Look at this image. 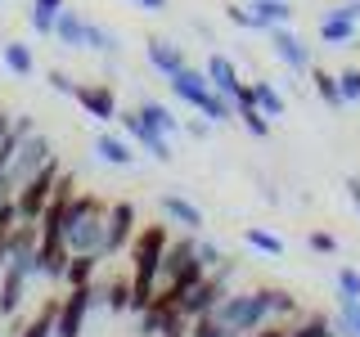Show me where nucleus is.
Returning <instances> with one entry per match:
<instances>
[{
    "mask_svg": "<svg viewBox=\"0 0 360 337\" xmlns=\"http://www.w3.org/2000/svg\"><path fill=\"white\" fill-rule=\"evenodd\" d=\"M68 256H72L68 239H41V247H37V275H45V279H63Z\"/></svg>",
    "mask_w": 360,
    "mask_h": 337,
    "instance_id": "nucleus-11",
    "label": "nucleus"
},
{
    "mask_svg": "<svg viewBox=\"0 0 360 337\" xmlns=\"http://www.w3.org/2000/svg\"><path fill=\"white\" fill-rule=\"evenodd\" d=\"M9 131H14V135H18V140H27V135H32V131H37V121H32V117H27V112H22V117H14V126H9Z\"/></svg>",
    "mask_w": 360,
    "mask_h": 337,
    "instance_id": "nucleus-43",
    "label": "nucleus"
},
{
    "mask_svg": "<svg viewBox=\"0 0 360 337\" xmlns=\"http://www.w3.org/2000/svg\"><path fill=\"white\" fill-rule=\"evenodd\" d=\"M243 239H248V247H257V252H266V256H284V239H279V234H266V230L252 225Z\"/></svg>",
    "mask_w": 360,
    "mask_h": 337,
    "instance_id": "nucleus-31",
    "label": "nucleus"
},
{
    "mask_svg": "<svg viewBox=\"0 0 360 337\" xmlns=\"http://www.w3.org/2000/svg\"><path fill=\"white\" fill-rule=\"evenodd\" d=\"M338 288H342V297H360V270L342 265L338 270Z\"/></svg>",
    "mask_w": 360,
    "mask_h": 337,
    "instance_id": "nucleus-38",
    "label": "nucleus"
},
{
    "mask_svg": "<svg viewBox=\"0 0 360 337\" xmlns=\"http://www.w3.org/2000/svg\"><path fill=\"white\" fill-rule=\"evenodd\" d=\"M356 18H360V0H352L347 9H338V14H329L320 22V37L329 41V45H342V41H352L356 37Z\"/></svg>",
    "mask_w": 360,
    "mask_h": 337,
    "instance_id": "nucleus-12",
    "label": "nucleus"
},
{
    "mask_svg": "<svg viewBox=\"0 0 360 337\" xmlns=\"http://www.w3.org/2000/svg\"><path fill=\"white\" fill-rule=\"evenodd\" d=\"M198 265L202 270H217L221 265V247L217 243H198Z\"/></svg>",
    "mask_w": 360,
    "mask_h": 337,
    "instance_id": "nucleus-40",
    "label": "nucleus"
},
{
    "mask_svg": "<svg viewBox=\"0 0 360 337\" xmlns=\"http://www.w3.org/2000/svg\"><path fill=\"white\" fill-rule=\"evenodd\" d=\"M202 72H207L212 90H217V95H225V99H230L234 90H239V72H234V63L225 59V54H212V59H207V67H202Z\"/></svg>",
    "mask_w": 360,
    "mask_h": 337,
    "instance_id": "nucleus-15",
    "label": "nucleus"
},
{
    "mask_svg": "<svg viewBox=\"0 0 360 337\" xmlns=\"http://www.w3.org/2000/svg\"><path fill=\"white\" fill-rule=\"evenodd\" d=\"M162 216L176 220V225H185V230H198V225H202V211L194 207V202H185L180 194H167L162 198Z\"/></svg>",
    "mask_w": 360,
    "mask_h": 337,
    "instance_id": "nucleus-19",
    "label": "nucleus"
},
{
    "mask_svg": "<svg viewBox=\"0 0 360 337\" xmlns=\"http://www.w3.org/2000/svg\"><path fill=\"white\" fill-rule=\"evenodd\" d=\"M131 234H135V207L131 202H108V211H104V252L99 256H117L122 247H131Z\"/></svg>",
    "mask_w": 360,
    "mask_h": 337,
    "instance_id": "nucleus-6",
    "label": "nucleus"
},
{
    "mask_svg": "<svg viewBox=\"0 0 360 337\" xmlns=\"http://www.w3.org/2000/svg\"><path fill=\"white\" fill-rule=\"evenodd\" d=\"M338 90H342V104H356L360 99V72H352V67L338 72Z\"/></svg>",
    "mask_w": 360,
    "mask_h": 337,
    "instance_id": "nucleus-37",
    "label": "nucleus"
},
{
    "mask_svg": "<svg viewBox=\"0 0 360 337\" xmlns=\"http://www.w3.org/2000/svg\"><path fill=\"white\" fill-rule=\"evenodd\" d=\"M86 45H90V50L112 54V50H117V37H112L108 27H95V22H86Z\"/></svg>",
    "mask_w": 360,
    "mask_h": 337,
    "instance_id": "nucleus-34",
    "label": "nucleus"
},
{
    "mask_svg": "<svg viewBox=\"0 0 360 337\" xmlns=\"http://www.w3.org/2000/svg\"><path fill=\"white\" fill-rule=\"evenodd\" d=\"M104 211L108 202L95 194H72L68 202V220H63V239L72 252H104Z\"/></svg>",
    "mask_w": 360,
    "mask_h": 337,
    "instance_id": "nucleus-2",
    "label": "nucleus"
},
{
    "mask_svg": "<svg viewBox=\"0 0 360 337\" xmlns=\"http://www.w3.org/2000/svg\"><path fill=\"white\" fill-rule=\"evenodd\" d=\"M239 121L248 126V135H257V140H262V135H270V117L257 104H239Z\"/></svg>",
    "mask_w": 360,
    "mask_h": 337,
    "instance_id": "nucleus-32",
    "label": "nucleus"
},
{
    "mask_svg": "<svg viewBox=\"0 0 360 337\" xmlns=\"http://www.w3.org/2000/svg\"><path fill=\"white\" fill-rule=\"evenodd\" d=\"M338 333L360 337V297H342V310H338Z\"/></svg>",
    "mask_w": 360,
    "mask_h": 337,
    "instance_id": "nucleus-30",
    "label": "nucleus"
},
{
    "mask_svg": "<svg viewBox=\"0 0 360 337\" xmlns=\"http://www.w3.org/2000/svg\"><path fill=\"white\" fill-rule=\"evenodd\" d=\"M54 180H59V157H50V162H45L41 171H32V176L14 189L18 220H37V216H41L45 202H50V194H54Z\"/></svg>",
    "mask_w": 360,
    "mask_h": 337,
    "instance_id": "nucleus-4",
    "label": "nucleus"
},
{
    "mask_svg": "<svg viewBox=\"0 0 360 337\" xmlns=\"http://www.w3.org/2000/svg\"><path fill=\"white\" fill-rule=\"evenodd\" d=\"M54 37H59V45L82 50V45H86V18L72 14V9H59V14H54Z\"/></svg>",
    "mask_w": 360,
    "mask_h": 337,
    "instance_id": "nucleus-17",
    "label": "nucleus"
},
{
    "mask_svg": "<svg viewBox=\"0 0 360 337\" xmlns=\"http://www.w3.org/2000/svg\"><path fill=\"white\" fill-rule=\"evenodd\" d=\"M311 247H315V252H338V239H333V234H324V230H315L311 234Z\"/></svg>",
    "mask_w": 360,
    "mask_h": 337,
    "instance_id": "nucleus-42",
    "label": "nucleus"
},
{
    "mask_svg": "<svg viewBox=\"0 0 360 337\" xmlns=\"http://www.w3.org/2000/svg\"><path fill=\"white\" fill-rule=\"evenodd\" d=\"M288 337H338V329L329 319H324V315H297V319L288 324Z\"/></svg>",
    "mask_w": 360,
    "mask_h": 337,
    "instance_id": "nucleus-22",
    "label": "nucleus"
},
{
    "mask_svg": "<svg viewBox=\"0 0 360 337\" xmlns=\"http://www.w3.org/2000/svg\"><path fill=\"white\" fill-rule=\"evenodd\" d=\"M54 14H59V9L32 5V32H37V37H54Z\"/></svg>",
    "mask_w": 360,
    "mask_h": 337,
    "instance_id": "nucleus-35",
    "label": "nucleus"
},
{
    "mask_svg": "<svg viewBox=\"0 0 360 337\" xmlns=\"http://www.w3.org/2000/svg\"><path fill=\"white\" fill-rule=\"evenodd\" d=\"M95 265H99L95 252H72V256H68V270H63V284H68V288L90 284V279H95Z\"/></svg>",
    "mask_w": 360,
    "mask_h": 337,
    "instance_id": "nucleus-20",
    "label": "nucleus"
},
{
    "mask_svg": "<svg viewBox=\"0 0 360 337\" xmlns=\"http://www.w3.org/2000/svg\"><path fill=\"white\" fill-rule=\"evenodd\" d=\"M5 265H9V239L0 234V275H5Z\"/></svg>",
    "mask_w": 360,
    "mask_h": 337,
    "instance_id": "nucleus-45",
    "label": "nucleus"
},
{
    "mask_svg": "<svg viewBox=\"0 0 360 337\" xmlns=\"http://www.w3.org/2000/svg\"><path fill=\"white\" fill-rule=\"evenodd\" d=\"M248 337H288V324H284V319H266L262 329H252Z\"/></svg>",
    "mask_w": 360,
    "mask_h": 337,
    "instance_id": "nucleus-41",
    "label": "nucleus"
},
{
    "mask_svg": "<svg viewBox=\"0 0 360 337\" xmlns=\"http://www.w3.org/2000/svg\"><path fill=\"white\" fill-rule=\"evenodd\" d=\"M207 90H212V81H207V72H198V67H189V63L180 67L176 77H172V95H176V99H185L189 108H194L198 99L207 95Z\"/></svg>",
    "mask_w": 360,
    "mask_h": 337,
    "instance_id": "nucleus-13",
    "label": "nucleus"
},
{
    "mask_svg": "<svg viewBox=\"0 0 360 337\" xmlns=\"http://www.w3.org/2000/svg\"><path fill=\"white\" fill-rule=\"evenodd\" d=\"M117 121H122V131H127L131 144H144L158 162H172V144H167V135H158L149 121L140 117V108H135V112H117Z\"/></svg>",
    "mask_w": 360,
    "mask_h": 337,
    "instance_id": "nucleus-8",
    "label": "nucleus"
},
{
    "mask_svg": "<svg viewBox=\"0 0 360 337\" xmlns=\"http://www.w3.org/2000/svg\"><path fill=\"white\" fill-rule=\"evenodd\" d=\"M225 18H230L234 27H243V32H262V27H257V18H252V5H230V9H225Z\"/></svg>",
    "mask_w": 360,
    "mask_h": 337,
    "instance_id": "nucleus-36",
    "label": "nucleus"
},
{
    "mask_svg": "<svg viewBox=\"0 0 360 337\" xmlns=\"http://www.w3.org/2000/svg\"><path fill=\"white\" fill-rule=\"evenodd\" d=\"M252 18H257V27H279V22H288L292 18V9L284 5V0H252Z\"/></svg>",
    "mask_w": 360,
    "mask_h": 337,
    "instance_id": "nucleus-23",
    "label": "nucleus"
},
{
    "mask_svg": "<svg viewBox=\"0 0 360 337\" xmlns=\"http://www.w3.org/2000/svg\"><path fill=\"white\" fill-rule=\"evenodd\" d=\"M131 5H140V9H167V0H131Z\"/></svg>",
    "mask_w": 360,
    "mask_h": 337,
    "instance_id": "nucleus-47",
    "label": "nucleus"
},
{
    "mask_svg": "<svg viewBox=\"0 0 360 337\" xmlns=\"http://www.w3.org/2000/svg\"><path fill=\"white\" fill-rule=\"evenodd\" d=\"M32 5H45V9H63V0H32Z\"/></svg>",
    "mask_w": 360,
    "mask_h": 337,
    "instance_id": "nucleus-48",
    "label": "nucleus"
},
{
    "mask_svg": "<svg viewBox=\"0 0 360 337\" xmlns=\"http://www.w3.org/2000/svg\"><path fill=\"white\" fill-rule=\"evenodd\" d=\"M104 297V288H95V279L90 284H77L68 297H59V315H54V337H82V324L90 306Z\"/></svg>",
    "mask_w": 360,
    "mask_h": 337,
    "instance_id": "nucleus-5",
    "label": "nucleus"
},
{
    "mask_svg": "<svg viewBox=\"0 0 360 337\" xmlns=\"http://www.w3.org/2000/svg\"><path fill=\"white\" fill-rule=\"evenodd\" d=\"M252 104L262 108L270 121H275V117H284V95H279V90L270 86V81H252Z\"/></svg>",
    "mask_w": 360,
    "mask_h": 337,
    "instance_id": "nucleus-24",
    "label": "nucleus"
},
{
    "mask_svg": "<svg viewBox=\"0 0 360 337\" xmlns=\"http://www.w3.org/2000/svg\"><path fill=\"white\" fill-rule=\"evenodd\" d=\"M347 198H352L356 211H360V180H347Z\"/></svg>",
    "mask_w": 360,
    "mask_h": 337,
    "instance_id": "nucleus-44",
    "label": "nucleus"
},
{
    "mask_svg": "<svg viewBox=\"0 0 360 337\" xmlns=\"http://www.w3.org/2000/svg\"><path fill=\"white\" fill-rule=\"evenodd\" d=\"M144 54H149V63H153L158 72L167 77V81H172V77L180 72V67H185V54H180L172 41H162V37H153L149 45H144Z\"/></svg>",
    "mask_w": 360,
    "mask_h": 337,
    "instance_id": "nucleus-14",
    "label": "nucleus"
},
{
    "mask_svg": "<svg viewBox=\"0 0 360 337\" xmlns=\"http://www.w3.org/2000/svg\"><path fill=\"white\" fill-rule=\"evenodd\" d=\"M104 301L112 310H131V279H112V284L104 288Z\"/></svg>",
    "mask_w": 360,
    "mask_h": 337,
    "instance_id": "nucleus-33",
    "label": "nucleus"
},
{
    "mask_svg": "<svg viewBox=\"0 0 360 337\" xmlns=\"http://www.w3.org/2000/svg\"><path fill=\"white\" fill-rule=\"evenodd\" d=\"M0 54H5V67L14 77H32V72H37V59H32V50L22 41H5V45H0Z\"/></svg>",
    "mask_w": 360,
    "mask_h": 337,
    "instance_id": "nucleus-21",
    "label": "nucleus"
},
{
    "mask_svg": "<svg viewBox=\"0 0 360 337\" xmlns=\"http://www.w3.org/2000/svg\"><path fill=\"white\" fill-rule=\"evenodd\" d=\"M140 117L149 121V126H153L158 135H172V131H176L172 108H167V104H158V99H144V104H140Z\"/></svg>",
    "mask_w": 360,
    "mask_h": 337,
    "instance_id": "nucleus-25",
    "label": "nucleus"
},
{
    "mask_svg": "<svg viewBox=\"0 0 360 337\" xmlns=\"http://www.w3.org/2000/svg\"><path fill=\"white\" fill-rule=\"evenodd\" d=\"M212 315H217V319H221L234 337H243V333L262 329V324L270 319V288H257V292H225Z\"/></svg>",
    "mask_w": 360,
    "mask_h": 337,
    "instance_id": "nucleus-3",
    "label": "nucleus"
},
{
    "mask_svg": "<svg viewBox=\"0 0 360 337\" xmlns=\"http://www.w3.org/2000/svg\"><path fill=\"white\" fill-rule=\"evenodd\" d=\"M162 252H167V225H144L131 239V310L140 315L162 284Z\"/></svg>",
    "mask_w": 360,
    "mask_h": 337,
    "instance_id": "nucleus-1",
    "label": "nucleus"
},
{
    "mask_svg": "<svg viewBox=\"0 0 360 337\" xmlns=\"http://www.w3.org/2000/svg\"><path fill=\"white\" fill-rule=\"evenodd\" d=\"M185 337H234L217 315H194V319L185 324Z\"/></svg>",
    "mask_w": 360,
    "mask_h": 337,
    "instance_id": "nucleus-28",
    "label": "nucleus"
},
{
    "mask_svg": "<svg viewBox=\"0 0 360 337\" xmlns=\"http://www.w3.org/2000/svg\"><path fill=\"white\" fill-rule=\"evenodd\" d=\"M22 288H27V275L5 265V275H0V315H14L22 306Z\"/></svg>",
    "mask_w": 360,
    "mask_h": 337,
    "instance_id": "nucleus-16",
    "label": "nucleus"
},
{
    "mask_svg": "<svg viewBox=\"0 0 360 337\" xmlns=\"http://www.w3.org/2000/svg\"><path fill=\"white\" fill-rule=\"evenodd\" d=\"M54 157V149H50V140H45L41 131H32L27 140L18 144V153H14V162H9V180H14V189L22 185V180H27L32 171H41L45 162H50Z\"/></svg>",
    "mask_w": 360,
    "mask_h": 337,
    "instance_id": "nucleus-7",
    "label": "nucleus"
},
{
    "mask_svg": "<svg viewBox=\"0 0 360 337\" xmlns=\"http://www.w3.org/2000/svg\"><path fill=\"white\" fill-rule=\"evenodd\" d=\"M172 337H185V333H172Z\"/></svg>",
    "mask_w": 360,
    "mask_h": 337,
    "instance_id": "nucleus-49",
    "label": "nucleus"
},
{
    "mask_svg": "<svg viewBox=\"0 0 360 337\" xmlns=\"http://www.w3.org/2000/svg\"><path fill=\"white\" fill-rule=\"evenodd\" d=\"M194 108H198V112H202V117H207V121H230V117H234L230 99H225V95H217V90H207V95H202Z\"/></svg>",
    "mask_w": 360,
    "mask_h": 337,
    "instance_id": "nucleus-27",
    "label": "nucleus"
},
{
    "mask_svg": "<svg viewBox=\"0 0 360 337\" xmlns=\"http://www.w3.org/2000/svg\"><path fill=\"white\" fill-rule=\"evenodd\" d=\"M9 126H14V117H9V112L0 108V140H5V135H9Z\"/></svg>",
    "mask_w": 360,
    "mask_h": 337,
    "instance_id": "nucleus-46",
    "label": "nucleus"
},
{
    "mask_svg": "<svg viewBox=\"0 0 360 337\" xmlns=\"http://www.w3.org/2000/svg\"><path fill=\"white\" fill-rule=\"evenodd\" d=\"M266 32H270V45H275L279 59H284L292 72H307V67H311V54H307V45H302V41L288 32V22H279V27H266Z\"/></svg>",
    "mask_w": 360,
    "mask_h": 337,
    "instance_id": "nucleus-10",
    "label": "nucleus"
},
{
    "mask_svg": "<svg viewBox=\"0 0 360 337\" xmlns=\"http://www.w3.org/2000/svg\"><path fill=\"white\" fill-rule=\"evenodd\" d=\"M45 81L59 90V95H72V90H77V81H72L68 72H59V67H50V72H45Z\"/></svg>",
    "mask_w": 360,
    "mask_h": 337,
    "instance_id": "nucleus-39",
    "label": "nucleus"
},
{
    "mask_svg": "<svg viewBox=\"0 0 360 337\" xmlns=\"http://www.w3.org/2000/svg\"><path fill=\"white\" fill-rule=\"evenodd\" d=\"M95 153L104 157L108 166H135V149H131V140H117V135H99V140H95Z\"/></svg>",
    "mask_w": 360,
    "mask_h": 337,
    "instance_id": "nucleus-18",
    "label": "nucleus"
},
{
    "mask_svg": "<svg viewBox=\"0 0 360 337\" xmlns=\"http://www.w3.org/2000/svg\"><path fill=\"white\" fill-rule=\"evenodd\" d=\"M72 99H77V104H82L95 121H112V117H117V95H112L104 81H82V86L72 90Z\"/></svg>",
    "mask_w": 360,
    "mask_h": 337,
    "instance_id": "nucleus-9",
    "label": "nucleus"
},
{
    "mask_svg": "<svg viewBox=\"0 0 360 337\" xmlns=\"http://www.w3.org/2000/svg\"><path fill=\"white\" fill-rule=\"evenodd\" d=\"M311 81H315V90H320V99H324L329 108H342V90H338V77H333V72L311 67Z\"/></svg>",
    "mask_w": 360,
    "mask_h": 337,
    "instance_id": "nucleus-29",
    "label": "nucleus"
},
{
    "mask_svg": "<svg viewBox=\"0 0 360 337\" xmlns=\"http://www.w3.org/2000/svg\"><path fill=\"white\" fill-rule=\"evenodd\" d=\"M54 315H59V297H50L45 301V306L37 310V319L27 324V329H22L18 337H54Z\"/></svg>",
    "mask_w": 360,
    "mask_h": 337,
    "instance_id": "nucleus-26",
    "label": "nucleus"
}]
</instances>
